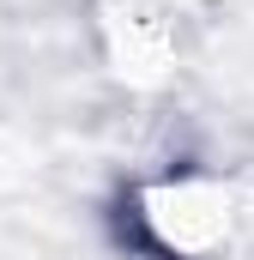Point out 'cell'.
<instances>
[{"label":"cell","instance_id":"cell-1","mask_svg":"<svg viewBox=\"0 0 254 260\" xmlns=\"http://www.w3.org/2000/svg\"><path fill=\"white\" fill-rule=\"evenodd\" d=\"M139 206H145L139 218L157 230V242H164L170 254H200L206 242H218V236H224V200H218V194H200L194 182L151 188Z\"/></svg>","mask_w":254,"mask_h":260}]
</instances>
